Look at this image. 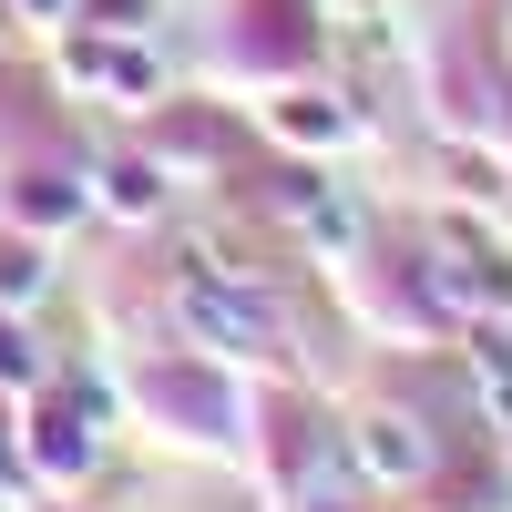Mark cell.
I'll list each match as a JSON object with an SVG mask.
<instances>
[{"instance_id":"cell-1","label":"cell","mask_w":512,"mask_h":512,"mask_svg":"<svg viewBox=\"0 0 512 512\" xmlns=\"http://www.w3.org/2000/svg\"><path fill=\"white\" fill-rule=\"evenodd\" d=\"M431 287L451 297V308H472V318H502L512 308V256L482 226H441L431 236Z\"/></svg>"},{"instance_id":"cell-2","label":"cell","mask_w":512,"mask_h":512,"mask_svg":"<svg viewBox=\"0 0 512 512\" xmlns=\"http://www.w3.org/2000/svg\"><path fill=\"white\" fill-rule=\"evenodd\" d=\"M175 308H185V328L205 338V349H226V359H267V349H277V328H267V308H256V287H216V277L185 267Z\"/></svg>"},{"instance_id":"cell-3","label":"cell","mask_w":512,"mask_h":512,"mask_svg":"<svg viewBox=\"0 0 512 512\" xmlns=\"http://www.w3.org/2000/svg\"><path fill=\"white\" fill-rule=\"evenodd\" d=\"M349 461H359L369 482H420V472H431V441H420L400 410H369L359 431H349Z\"/></svg>"},{"instance_id":"cell-4","label":"cell","mask_w":512,"mask_h":512,"mask_svg":"<svg viewBox=\"0 0 512 512\" xmlns=\"http://www.w3.org/2000/svg\"><path fill=\"white\" fill-rule=\"evenodd\" d=\"M72 82H93V93H154L164 72H154V52L134 31H113V41L93 31V41H72Z\"/></svg>"},{"instance_id":"cell-5","label":"cell","mask_w":512,"mask_h":512,"mask_svg":"<svg viewBox=\"0 0 512 512\" xmlns=\"http://www.w3.org/2000/svg\"><path fill=\"white\" fill-rule=\"evenodd\" d=\"M185 267H195V277H216V287H267V267H256V246H246L236 226L185 236Z\"/></svg>"},{"instance_id":"cell-6","label":"cell","mask_w":512,"mask_h":512,"mask_svg":"<svg viewBox=\"0 0 512 512\" xmlns=\"http://www.w3.org/2000/svg\"><path fill=\"white\" fill-rule=\"evenodd\" d=\"M41 461H52V472H82V461H93V431H82L72 410H41Z\"/></svg>"},{"instance_id":"cell-7","label":"cell","mask_w":512,"mask_h":512,"mask_svg":"<svg viewBox=\"0 0 512 512\" xmlns=\"http://www.w3.org/2000/svg\"><path fill=\"white\" fill-rule=\"evenodd\" d=\"M52 267H41V246H0V297H41Z\"/></svg>"},{"instance_id":"cell-8","label":"cell","mask_w":512,"mask_h":512,"mask_svg":"<svg viewBox=\"0 0 512 512\" xmlns=\"http://www.w3.org/2000/svg\"><path fill=\"white\" fill-rule=\"evenodd\" d=\"M103 195L123 205V216H144V205H154L164 185H154V164H113V175H103Z\"/></svg>"},{"instance_id":"cell-9","label":"cell","mask_w":512,"mask_h":512,"mask_svg":"<svg viewBox=\"0 0 512 512\" xmlns=\"http://www.w3.org/2000/svg\"><path fill=\"white\" fill-rule=\"evenodd\" d=\"M482 390H492L502 431H512V338H492V349H482Z\"/></svg>"},{"instance_id":"cell-10","label":"cell","mask_w":512,"mask_h":512,"mask_svg":"<svg viewBox=\"0 0 512 512\" xmlns=\"http://www.w3.org/2000/svg\"><path fill=\"white\" fill-rule=\"evenodd\" d=\"M297 216H308L318 236H359V216H349V205H328L318 185H297Z\"/></svg>"},{"instance_id":"cell-11","label":"cell","mask_w":512,"mask_h":512,"mask_svg":"<svg viewBox=\"0 0 512 512\" xmlns=\"http://www.w3.org/2000/svg\"><path fill=\"white\" fill-rule=\"evenodd\" d=\"M0 379H11V390H21V379H41V349H31L11 318H0Z\"/></svg>"},{"instance_id":"cell-12","label":"cell","mask_w":512,"mask_h":512,"mask_svg":"<svg viewBox=\"0 0 512 512\" xmlns=\"http://www.w3.org/2000/svg\"><path fill=\"white\" fill-rule=\"evenodd\" d=\"M72 205H82V195H62V185H41V195L21 185V216H41V226H62V216H72Z\"/></svg>"},{"instance_id":"cell-13","label":"cell","mask_w":512,"mask_h":512,"mask_svg":"<svg viewBox=\"0 0 512 512\" xmlns=\"http://www.w3.org/2000/svg\"><path fill=\"white\" fill-rule=\"evenodd\" d=\"M21 11H72V0H21Z\"/></svg>"}]
</instances>
